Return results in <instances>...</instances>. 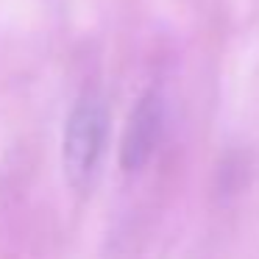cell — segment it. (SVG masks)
Instances as JSON below:
<instances>
[{
    "label": "cell",
    "instance_id": "6da1fadb",
    "mask_svg": "<svg viewBox=\"0 0 259 259\" xmlns=\"http://www.w3.org/2000/svg\"><path fill=\"white\" fill-rule=\"evenodd\" d=\"M103 140H106V106L98 95L87 92L73 106L64 125L62 164L70 187L84 190L92 181L103 153Z\"/></svg>",
    "mask_w": 259,
    "mask_h": 259
},
{
    "label": "cell",
    "instance_id": "7a4b0ae2",
    "mask_svg": "<svg viewBox=\"0 0 259 259\" xmlns=\"http://www.w3.org/2000/svg\"><path fill=\"white\" fill-rule=\"evenodd\" d=\"M159 131H162V101L159 95L148 92L137 101V106L128 114L123 145H120V164L125 170H140L156 148Z\"/></svg>",
    "mask_w": 259,
    "mask_h": 259
}]
</instances>
